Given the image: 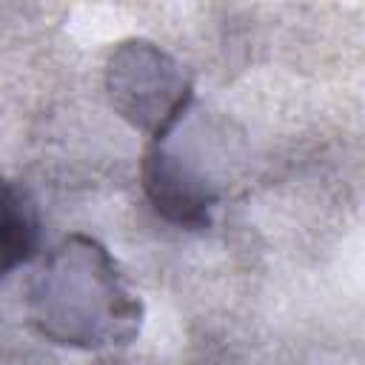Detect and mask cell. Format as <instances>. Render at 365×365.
<instances>
[{"label":"cell","mask_w":365,"mask_h":365,"mask_svg":"<svg viewBox=\"0 0 365 365\" xmlns=\"http://www.w3.org/2000/svg\"><path fill=\"white\" fill-rule=\"evenodd\" d=\"M29 317L57 345L100 351L134 342L145 308L125 285L111 251L94 237L71 234L34 271Z\"/></svg>","instance_id":"obj_1"},{"label":"cell","mask_w":365,"mask_h":365,"mask_svg":"<svg viewBox=\"0 0 365 365\" xmlns=\"http://www.w3.org/2000/svg\"><path fill=\"white\" fill-rule=\"evenodd\" d=\"M111 108L148 140H163L194 106V86L174 57L148 40L120 43L106 66Z\"/></svg>","instance_id":"obj_2"},{"label":"cell","mask_w":365,"mask_h":365,"mask_svg":"<svg viewBox=\"0 0 365 365\" xmlns=\"http://www.w3.org/2000/svg\"><path fill=\"white\" fill-rule=\"evenodd\" d=\"M143 188L154 211L177 228H205L217 205V182L208 165L194 160V145L180 148L171 137L148 143Z\"/></svg>","instance_id":"obj_3"},{"label":"cell","mask_w":365,"mask_h":365,"mask_svg":"<svg viewBox=\"0 0 365 365\" xmlns=\"http://www.w3.org/2000/svg\"><path fill=\"white\" fill-rule=\"evenodd\" d=\"M40 245V217L29 197L0 174V279L34 257Z\"/></svg>","instance_id":"obj_4"}]
</instances>
